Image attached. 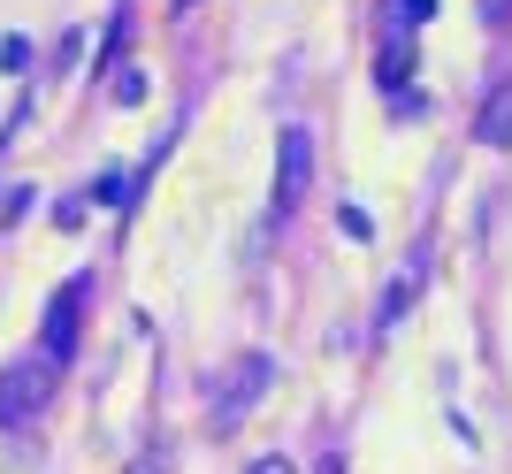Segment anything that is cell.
<instances>
[{
  "instance_id": "cell-1",
  "label": "cell",
  "mask_w": 512,
  "mask_h": 474,
  "mask_svg": "<svg viewBox=\"0 0 512 474\" xmlns=\"http://www.w3.org/2000/svg\"><path fill=\"white\" fill-rule=\"evenodd\" d=\"M54 398V367L31 352V360H8L0 367V429H23V421H39V406Z\"/></svg>"
},
{
  "instance_id": "cell-2",
  "label": "cell",
  "mask_w": 512,
  "mask_h": 474,
  "mask_svg": "<svg viewBox=\"0 0 512 474\" xmlns=\"http://www.w3.org/2000/svg\"><path fill=\"white\" fill-rule=\"evenodd\" d=\"M268 375H276V367L260 360V352H245V360L230 367V383L214 390V429H237V421L253 413V398H260V390H268Z\"/></svg>"
},
{
  "instance_id": "cell-3",
  "label": "cell",
  "mask_w": 512,
  "mask_h": 474,
  "mask_svg": "<svg viewBox=\"0 0 512 474\" xmlns=\"http://www.w3.org/2000/svg\"><path fill=\"white\" fill-rule=\"evenodd\" d=\"M77 314H85V283H62L54 306H46V322H39V360L46 367H62L77 352Z\"/></svg>"
},
{
  "instance_id": "cell-4",
  "label": "cell",
  "mask_w": 512,
  "mask_h": 474,
  "mask_svg": "<svg viewBox=\"0 0 512 474\" xmlns=\"http://www.w3.org/2000/svg\"><path fill=\"white\" fill-rule=\"evenodd\" d=\"M306 184H314V138L291 123V130H283V146H276V215H291V207H299Z\"/></svg>"
},
{
  "instance_id": "cell-5",
  "label": "cell",
  "mask_w": 512,
  "mask_h": 474,
  "mask_svg": "<svg viewBox=\"0 0 512 474\" xmlns=\"http://www.w3.org/2000/svg\"><path fill=\"white\" fill-rule=\"evenodd\" d=\"M482 146H512V85H497L490 92V108H482Z\"/></svg>"
},
{
  "instance_id": "cell-6",
  "label": "cell",
  "mask_w": 512,
  "mask_h": 474,
  "mask_svg": "<svg viewBox=\"0 0 512 474\" xmlns=\"http://www.w3.org/2000/svg\"><path fill=\"white\" fill-rule=\"evenodd\" d=\"M413 291H421V260H413L406 276L390 283V299H383V314H375V329H390V322H398V314H406V306H413Z\"/></svg>"
},
{
  "instance_id": "cell-7",
  "label": "cell",
  "mask_w": 512,
  "mask_h": 474,
  "mask_svg": "<svg viewBox=\"0 0 512 474\" xmlns=\"http://www.w3.org/2000/svg\"><path fill=\"white\" fill-rule=\"evenodd\" d=\"M337 230H344V237H352V245H367V237H375V222H367V215H360V207H344V215H337Z\"/></svg>"
},
{
  "instance_id": "cell-8",
  "label": "cell",
  "mask_w": 512,
  "mask_h": 474,
  "mask_svg": "<svg viewBox=\"0 0 512 474\" xmlns=\"http://www.w3.org/2000/svg\"><path fill=\"white\" fill-rule=\"evenodd\" d=\"M115 100H123V108H138V100H146V77H138V69H123V77H115Z\"/></svg>"
},
{
  "instance_id": "cell-9",
  "label": "cell",
  "mask_w": 512,
  "mask_h": 474,
  "mask_svg": "<svg viewBox=\"0 0 512 474\" xmlns=\"http://www.w3.org/2000/svg\"><path fill=\"white\" fill-rule=\"evenodd\" d=\"M482 23H512V0H482Z\"/></svg>"
},
{
  "instance_id": "cell-10",
  "label": "cell",
  "mask_w": 512,
  "mask_h": 474,
  "mask_svg": "<svg viewBox=\"0 0 512 474\" xmlns=\"http://www.w3.org/2000/svg\"><path fill=\"white\" fill-rule=\"evenodd\" d=\"M245 474H291V459H276V452H268V459H253Z\"/></svg>"
}]
</instances>
